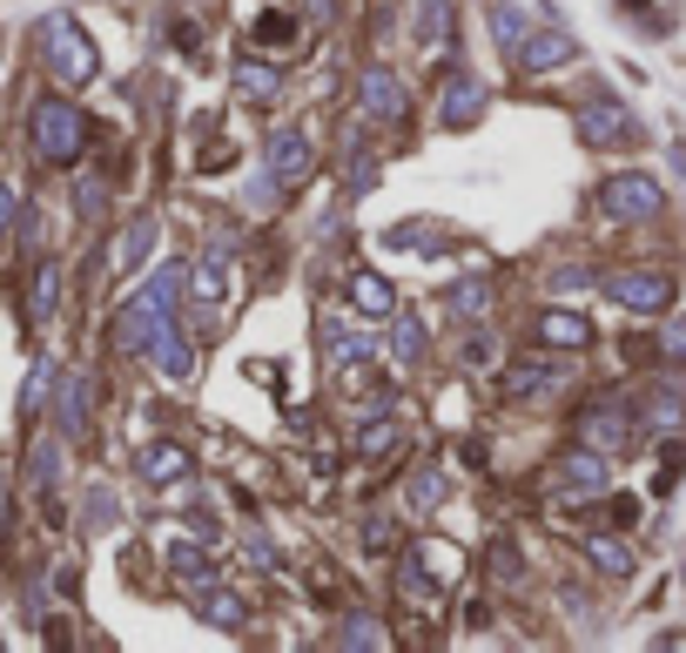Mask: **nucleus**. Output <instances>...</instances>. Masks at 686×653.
Wrapping results in <instances>:
<instances>
[{"instance_id":"3","label":"nucleus","mask_w":686,"mask_h":653,"mask_svg":"<svg viewBox=\"0 0 686 653\" xmlns=\"http://www.w3.org/2000/svg\"><path fill=\"white\" fill-rule=\"evenodd\" d=\"M357 303H364V310H391V290H384L377 277H364V283H357Z\"/></svg>"},{"instance_id":"2","label":"nucleus","mask_w":686,"mask_h":653,"mask_svg":"<svg viewBox=\"0 0 686 653\" xmlns=\"http://www.w3.org/2000/svg\"><path fill=\"white\" fill-rule=\"evenodd\" d=\"M659 297H666V283H659V277H646V283H640V277H626V283H620V303H633V310H653Z\"/></svg>"},{"instance_id":"1","label":"nucleus","mask_w":686,"mask_h":653,"mask_svg":"<svg viewBox=\"0 0 686 653\" xmlns=\"http://www.w3.org/2000/svg\"><path fill=\"white\" fill-rule=\"evenodd\" d=\"M41 148H48V155H74V115H54V108H48V115H41Z\"/></svg>"}]
</instances>
